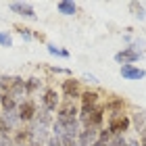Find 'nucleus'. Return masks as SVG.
<instances>
[{"mask_svg": "<svg viewBox=\"0 0 146 146\" xmlns=\"http://www.w3.org/2000/svg\"><path fill=\"white\" fill-rule=\"evenodd\" d=\"M54 119L58 123H69V121L79 119V104L73 100H61V107L56 109Z\"/></svg>", "mask_w": 146, "mask_h": 146, "instance_id": "f257e3e1", "label": "nucleus"}, {"mask_svg": "<svg viewBox=\"0 0 146 146\" xmlns=\"http://www.w3.org/2000/svg\"><path fill=\"white\" fill-rule=\"evenodd\" d=\"M131 127V121H129V115L123 113V115H115V117H109L107 121V129L111 136H125Z\"/></svg>", "mask_w": 146, "mask_h": 146, "instance_id": "f03ea898", "label": "nucleus"}, {"mask_svg": "<svg viewBox=\"0 0 146 146\" xmlns=\"http://www.w3.org/2000/svg\"><path fill=\"white\" fill-rule=\"evenodd\" d=\"M27 129H29V144H40V146H44L46 142L50 140V127L48 125H44V123H38V121H31L27 125Z\"/></svg>", "mask_w": 146, "mask_h": 146, "instance_id": "7ed1b4c3", "label": "nucleus"}, {"mask_svg": "<svg viewBox=\"0 0 146 146\" xmlns=\"http://www.w3.org/2000/svg\"><path fill=\"white\" fill-rule=\"evenodd\" d=\"M40 107H44L48 113L54 115L56 109L61 107V96H58V92L54 88H44L42 94H40Z\"/></svg>", "mask_w": 146, "mask_h": 146, "instance_id": "20e7f679", "label": "nucleus"}, {"mask_svg": "<svg viewBox=\"0 0 146 146\" xmlns=\"http://www.w3.org/2000/svg\"><path fill=\"white\" fill-rule=\"evenodd\" d=\"M82 84L77 82V79H73V77H69V79H65V82L61 84V94H63V100H79V96H82Z\"/></svg>", "mask_w": 146, "mask_h": 146, "instance_id": "39448f33", "label": "nucleus"}, {"mask_svg": "<svg viewBox=\"0 0 146 146\" xmlns=\"http://www.w3.org/2000/svg\"><path fill=\"white\" fill-rule=\"evenodd\" d=\"M38 107H40V104L34 100V98H25V100L19 104V119H21L23 125H29V123L36 119Z\"/></svg>", "mask_w": 146, "mask_h": 146, "instance_id": "423d86ee", "label": "nucleus"}, {"mask_svg": "<svg viewBox=\"0 0 146 146\" xmlns=\"http://www.w3.org/2000/svg\"><path fill=\"white\" fill-rule=\"evenodd\" d=\"M140 58H142V52L134 50L131 46H125V48H121V50L115 54V61L121 65V67H123V65H136Z\"/></svg>", "mask_w": 146, "mask_h": 146, "instance_id": "0eeeda50", "label": "nucleus"}, {"mask_svg": "<svg viewBox=\"0 0 146 146\" xmlns=\"http://www.w3.org/2000/svg\"><path fill=\"white\" fill-rule=\"evenodd\" d=\"M9 94L15 98L19 104H21L25 98H27V92H25V79H23V77H19V75H13V77H11Z\"/></svg>", "mask_w": 146, "mask_h": 146, "instance_id": "6e6552de", "label": "nucleus"}, {"mask_svg": "<svg viewBox=\"0 0 146 146\" xmlns=\"http://www.w3.org/2000/svg\"><path fill=\"white\" fill-rule=\"evenodd\" d=\"M102 127H94V125H86V127H82V131H79L77 136V144L79 146H92L96 140H98V131H100Z\"/></svg>", "mask_w": 146, "mask_h": 146, "instance_id": "1a4fd4ad", "label": "nucleus"}, {"mask_svg": "<svg viewBox=\"0 0 146 146\" xmlns=\"http://www.w3.org/2000/svg\"><path fill=\"white\" fill-rule=\"evenodd\" d=\"M119 73H121V77L127 79V82H140V79L146 77V71L136 67V65H123V67L119 69Z\"/></svg>", "mask_w": 146, "mask_h": 146, "instance_id": "9d476101", "label": "nucleus"}, {"mask_svg": "<svg viewBox=\"0 0 146 146\" xmlns=\"http://www.w3.org/2000/svg\"><path fill=\"white\" fill-rule=\"evenodd\" d=\"M9 9H11L13 13H17V15L25 17V19H36V9H34L29 2H11Z\"/></svg>", "mask_w": 146, "mask_h": 146, "instance_id": "9b49d317", "label": "nucleus"}, {"mask_svg": "<svg viewBox=\"0 0 146 146\" xmlns=\"http://www.w3.org/2000/svg\"><path fill=\"white\" fill-rule=\"evenodd\" d=\"M100 104V94L96 90H84L79 96V107H96Z\"/></svg>", "mask_w": 146, "mask_h": 146, "instance_id": "f8f14e48", "label": "nucleus"}, {"mask_svg": "<svg viewBox=\"0 0 146 146\" xmlns=\"http://www.w3.org/2000/svg\"><path fill=\"white\" fill-rule=\"evenodd\" d=\"M129 121H131V127L138 134H144L146 131V111H134L129 115Z\"/></svg>", "mask_w": 146, "mask_h": 146, "instance_id": "ddd939ff", "label": "nucleus"}, {"mask_svg": "<svg viewBox=\"0 0 146 146\" xmlns=\"http://www.w3.org/2000/svg\"><path fill=\"white\" fill-rule=\"evenodd\" d=\"M123 109H125V100L123 98H111V100L104 104V113H109V117L123 115Z\"/></svg>", "mask_w": 146, "mask_h": 146, "instance_id": "4468645a", "label": "nucleus"}, {"mask_svg": "<svg viewBox=\"0 0 146 146\" xmlns=\"http://www.w3.org/2000/svg\"><path fill=\"white\" fill-rule=\"evenodd\" d=\"M56 11L61 13V15H65V17H75L77 4L71 2V0H61V2H56Z\"/></svg>", "mask_w": 146, "mask_h": 146, "instance_id": "2eb2a0df", "label": "nucleus"}, {"mask_svg": "<svg viewBox=\"0 0 146 146\" xmlns=\"http://www.w3.org/2000/svg\"><path fill=\"white\" fill-rule=\"evenodd\" d=\"M17 109H19V102L11 94H0V111H2V113L17 111Z\"/></svg>", "mask_w": 146, "mask_h": 146, "instance_id": "dca6fc26", "label": "nucleus"}, {"mask_svg": "<svg viewBox=\"0 0 146 146\" xmlns=\"http://www.w3.org/2000/svg\"><path fill=\"white\" fill-rule=\"evenodd\" d=\"M38 90H42V79H40V77L25 79V92H27V98H31Z\"/></svg>", "mask_w": 146, "mask_h": 146, "instance_id": "f3484780", "label": "nucleus"}, {"mask_svg": "<svg viewBox=\"0 0 146 146\" xmlns=\"http://www.w3.org/2000/svg\"><path fill=\"white\" fill-rule=\"evenodd\" d=\"M129 11L134 13V17H136V19H140V21H142V19L146 17L144 4H140V2H129Z\"/></svg>", "mask_w": 146, "mask_h": 146, "instance_id": "a211bd4d", "label": "nucleus"}, {"mask_svg": "<svg viewBox=\"0 0 146 146\" xmlns=\"http://www.w3.org/2000/svg\"><path fill=\"white\" fill-rule=\"evenodd\" d=\"M46 48H48V52L52 56H61V58H69V50H63V48H58V46H54V44H46Z\"/></svg>", "mask_w": 146, "mask_h": 146, "instance_id": "6ab92c4d", "label": "nucleus"}, {"mask_svg": "<svg viewBox=\"0 0 146 146\" xmlns=\"http://www.w3.org/2000/svg\"><path fill=\"white\" fill-rule=\"evenodd\" d=\"M107 146H127V138L125 136H111Z\"/></svg>", "mask_w": 146, "mask_h": 146, "instance_id": "aec40b11", "label": "nucleus"}, {"mask_svg": "<svg viewBox=\"0 0 146 146\" xmlns=\"http://www.w3.org/2000/svg\"><path fill=\"white\" fill-rule=\"evenodd\" d=\"M0 46H4V48H11L13 46V38L9 31H0Z\"/></svg>", "mask_w": 146, "mask_h": 146, "instance_id": "412c9836", "label": "nucleus"}, {"mask_svg": "<svg viewBox=\"0 0 146 146\" xmlns=\"http://www.w3.org/2000/svg\"><path fill=\"white\" fill-rule=\"evenodd\" d=\"M19 36H21L25 42H31L34 38H38V34H34L31 29H27V27H23V29H19Z\"/></svg>", "mask_w": 146, "mask_h": 146, "instance_id": "4be33fe9", "label": "nucleus"}, {"mask_svg": "<svg viewBox=\"0 0 146 146\" xmlns=\"http://www.w3.org/2000/svg\"><path fill=\"white\" fill-rule=\"evenodd\" d=\"M44 146H65V144H63V140H61V138H54V136H50V140L46 142Z\"/></svg>", "mask_w": 146, "mask_h": 146, "instance_id": "5701e85b", "label": "nucleus"}, {"mask_svg": "<svg viewBox=\"0 0 146 146\" xmlns=\"http://www.w3.org/2000/svg\"><path fill=\"white\" fill-rule=\"evenodd\" d=\"M84 79H86V82H90V84H98V79H96L94 75H90V73H86Z\"/></svg>", "mask_w": 146, "mask_h": 146, "instance_id": "b1692460", "label": "nucleus"}, {"mask_svg": "<svg viewBox=\"0 0 146 146\" xmlns=\"http://www.w3.org/2000/svg\"><path fill=\"white\" fill-rule=\"evenodd\" d=\"M140 144L146 146V131H144V134H140Z\"/></svg>", "mask_w": 146, "mask_h": 146, "instance_id": "393cba45", "label": "nucleus"}, {"mask_svg": "<svg viewBox=\"0 0 146 146\" xmlns=\"http://www.w3.org/2000/svg\"><path fill=\"white\" fill-rule=\"evenodd\" d=\"M92 146H104V144H100V142H98V140H96V142H94V144H92Z\"/></svg>", "mask_w": 146, "mask_h": 146, "instance_id": "a878e982", "label": "nucleus"}, {"mask_svg": "<svg viewBox=\"0 0 146 146\" xmlns=\"http://www.w3.org/2000/svg\"><path fill=\"white\" fill-rule=\"evenodd\" d=\"M15 146H29V144H15Z\"/></svg>", "mask_w": 146, "mask_h": 146, "instance_id": "bb28decb", "label": "nucleus"}, {"mask_svg": "<svg viewBox=\"0 0 146 146\" xmlns=\"http://www.w3.org/2000/svg\"><path fill=\"white\" fill-rule=\"evenodd\" d=\"M0 115H2V111H0Z\"/></svg>", "mask_w": 146, "mask_h": 146, "instance_id": "cd10ccee", "label": "nucleus"}]
</instances>
